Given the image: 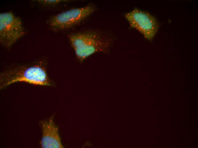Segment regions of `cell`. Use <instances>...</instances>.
I'll list each match as a JSON object with an SVG mask.
<instances>
[{"instance_id": "obj_1", "label": "cell", "mask_w": 198, "mask_h": 148, "mask_svg": "<svg viewBox=\"0 0 198 148\" xmlns=\"http://www.w3.org/2000/svg\"><path fill=\"white\" fill-rule=\"evenodd\" d=\"M67 38L76 58L80 62L96 53L108 54L113 41L108 32L92 29L72 32L68 35Z\"/></svg>"}, {"instance_id": "obj_2", "label": "cell", "mask_w": 198, "mask_h": 148, "mask_svg": "<svg viewBox=\"0 0 198 148\" xmlns=\"http://www.w3.org/2000/svg\"><path fill=\"white\" fill-rule=\"evenodd\" d=\"M47 65L46 60L43 59L31 63L8 68L0 73V89L20 82L37 85L53 86V83L47 72Z\"/></svg>"}, {"instance_id": "obj_3", "label": "cell", "mask_w": 198, "mask_h": 148, "mask_svg": "<svg viewBox=\"0 0 198 148\" xmlns=\"http://www.w3.org/2000/svg\"><path fill=\"white\" fill-rule=\"evenodd\" d=\"M96 10V6L90 4L53 15L46 21L48 28L55 32L69 30L82 23Z\"/></svg>"}, {"instance_id": "obj_4", "label": "cell", "mask_w": 198, "mask_h": 148, "mask_svg": "<svg viewBox=\"0 0 198 148\" xmlns=\"http://www.w3.org/2000/svg\"><path fill=\"white\" fill-rule=\"evenodd\" d=\"M26 34L20 17L11 11L0 13V43L7 50Z\"/></svg>"}, {"instance_id": "obj_5", "label": "cell", "mask_w": 198, "mask_h": 148, "mask_svg": "<svg viewBox=\"0 0 198 148\" xmlns=\"http://www.w3.org/2000/svg\"><path fill=\"white\" fill-rule=\"evenodd\" d=\"M125 17L130 26L149 41L152 40L159 28L156 18L150 14L137 8L126 13Z\"/></svg>"}, {"instance_id": "obj_6", "label": "cell", "mask_w": 198, "mask_h": 148, "mask_svg": "<svg viewBox=\"0 0 198 148\" xmlns=\"http://www.w3.org/2000/svg\"><path fill=\"white\" fill-rule=\"evenodd\" d=\"M53 115L48 120L42 121L40 125L42 131L40 141L41 148H63L58 129L54 122Z\"/></svg>"}, {"instance_id": "obj_7", "label": "cell", "mask_w": 198, "mask_h": 148, "mask_svg": "<svg viewBox=\"0 0 198 148\" xmlns=\"http://www.w3.org/2000/svg\"><path fill=\"white\" fill-rule=\"evenodd\" d=\"M37 2L40 5L45 7H52L68 1L66 0H38Z\"/></svg>"}]
</instances>
